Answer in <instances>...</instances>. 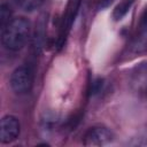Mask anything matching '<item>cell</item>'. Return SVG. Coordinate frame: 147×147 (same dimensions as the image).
Masks as SVG:
<instances>
[{
  "instance_id": "2",
  "label": "cell",
  "mask_w": 147,
  "mask_h": 147,
  "mask_svg": "<svg viewBox=\"0 0 147 147\" xmlns=\"http://www.w3.org/2000/svg\"><path fill=\"white\" fill-rule=\"evenodd\" d=\"M32 82L33 78L30 68L21 65L11 72L9 85L16 94H26L32 88Z\"/></svg>"
},
{
  "instance_id": "4",
  "label": "cell",
  "mask_w": 147,
  "mask_h": 147,
  "mask_svg": "<svg viewBox=\"0 0 147 147\" xmlns=\"http://www.w3.org/2000/svg\"><path fill=\"white\" fill-rule=\"evenodd\" d=\"M113 138L114 134L108 127L98 125L88 129V131L84 136L83 144L85 146H105L111 142Z\"/></svg>"
},
{
  "instance_id": "14",
  "label": "cell",
  "mask_w": 147,
  "mask_h": 147,
  "mask_svg": "<svg viewBox=\"0 0 147 147\" xmlns=\"http://www.w3.org/2000/svg\"><path fill=\"white\" fill-rule=\"evenodd\" d=\"M115 0H99V5H98V8L99 9H105L107 7H109Z\"/></svg>"
},
{
  "instance_id": "3",
  "label": "cell",
  "mask_w": 147,
  "mask_h": 147,
  "mask_svg": "<svg viewBox=\"0 0 147 147\" xmlns=\"http://www.w3.org/2000/svg\"><path fill=\"white\" fill-rule=\"evenodd\" d=\"M20 121L13 115H6L0 123V141L1 144H10L20 136Z\"/></svg>"
},
{
  "instance_id": "13",
  "label": "cell",
  "mask_w": 147,
  "mask_h": 147,
  "mask_svg": "<svg viewBox=\"0 0 147 147\" xmlns=\"http://www.w3.org/2000/svg\"><path fill=\"white\" fill-rule=\"evenodd\" d=\"M102 79H96V80H94L93 82V85H92V93L94 94V93H98V92H100L101 91V88H102Z\"/></svg>"
},
{
  "instance_id": "8",
  "label": "cell",
  "mask_w": 147,
  "mask_h": 147,
  "mask_svg": "<svg viewBox=\"0 0 147 147\" xmlns=\"http://www.w3.org/2000/svg\"><path fill=\"white\" fill-rule=\"evenodd\" d=\"M130 51L133 54H141L147 52V29L141 30V32L133 39Z\"/></svg>"
},
{
  "instance_id": "1",
  "label": "cell",
  "mask_w": 147,
  "mask_h": 147,
  "mask_svg": "<svg viewBox=\"0 0 147 147\" xmlns=\"http://www.w3.org/2000/svg\"><path fill=\"white\" fill-rule=\"evenodd\" d=\"M31 33V25L28 18L25 17H14L11 21L1 29V42L2 46L13 52L22 49Z\"/></svg>"
},
{
  "instance_id": "11",
  "label": "cell",
  "mask_w": 147,
  "mask_h": 147,
  "mask_svg": "<svg viewBox=\"0 0 147 147\" xmlns=\"http://www.w3.org/2000/svg\"><path fill=\"white\" fill-rule=\"evenodd\" d=\"M11 21V10L7 3H2L0 6V25L1 29L6 26Z\"/></svg>"
},
{
  "instance_id": "7",
  "label": "cell",
  "mask_w": 147,
  "mask_h": 147,
  "mask_svg": "<svg viewBox=\"0 0 147 147\" xmlns=\"http://www.w3.org/2000/svg\"><path fill=\"white\" fill-rule=\"evenodd\" d=\"M46 15H41L36 23L34 34H33V47L36 52H40L44 44H45V37H46Z\"/></svg>"
},
{
  "instance_id": "5",
  "label": "cell",
  "mask_w": 147,
  "mask_h": 147,
  "mask_svg": "<svg viewBox=\"0 0 147 147\" xmlns=\"http://www.w3.org/2000/svg\"><path fill=\"white\" fill-rule=\"evenodd\" d=\"M80 5V0H69L67 9H65V14L62 18V25H61V30H60V36H59V40H57V45L59 47H61L70 31V28L75 21V17L77 15L78 8Z\"/></svg>"
},
{
  "instance_id": "9",
  "label": "cell",
  "mask_w": 147,
  "mask_h": 147,
  "mask_svg": "<svg viewBox=\"0 0 147 147\" xmlns=\"http://www.w3.org/2000/svg\"><path fill=\"white\" fill-rule=\"evenodd\" d=\"M134 0H121L113 11V18L115 21H121L131 9Z\"/></svg>"
},
{
  "instance_id": "10",
  "label": "cell",
  "mask_w": 147,
  "mask_h": 147,
  "mask_svg": "<svg viewBox=\"0 0 147 147\" xmlns=\"http://www.w3.org/2000/svg\"><path fill=\"white\" fill-rule=\"evenodd\" d=\"M17 6L25 11H34L42 6L45 0H15Z\"/></svg>"
},
{
  "instance_id": "12",
  "label": "cell",
  "mask_w": 147,
  "mask_h": 147,
  "mask_svg": "<svg viewBox=\"0 0 147 147\" xmlns=\"http://www.w3.org/2000/svg\"><path fill=\"white\" fill-rule=\"evenodd\" d=\"M139 25H140V29L144 30V29H147V7L144 9L141 16H140V22H139Z\"/></svg>"
},
{
  "instance_id": "6",
  "label": "cell",
  "mask_w": 147,
  "mask_h": 147,
  "mask_svg": "<svg viewBox=\"0 0 147 147\" xmlns=\"http://www.w3.org/2000/svg\"><path fill=\"white\" fill-rule=\"evenodd\" d=\"M131 84L138 92L147 94V62L134 68L131 75Z\"/></svg>"
}]
</instances>
